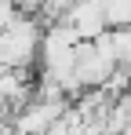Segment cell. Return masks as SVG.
<instances>
[{"label":"cell","instance_id":"cell-5","mask_svg":"<svg viewBox=\"0 0 131 135\" xmlns=\"http://www.w3.org/2000/svg\"><path fill=\"white\" fill-rule=\"evenodd\" d=\"M109 44H113L117 62L131 69V26H128V29H109Z\"/></svg>","mask_w":131,"mask_h":135},{"label":"cell","instance_id":"cell-7","mask_svg":"<svg viewBox=\"0 0 131 135\" xmlns=\"http://www.w3.org/2000/svg\"><path fill=\"white\" fill-rule=\"evenodd\" d=\"M0 135H18V132H15V124H4V128H0Z\"/></svg>","mask_w":131,"mask_h":135},{"label":"cell","instance_id":"cell-4","mask_svg":"<svg viewBox=\"0 0 131 135\" xmlns=\"http://www.w3.org/2000/svg\"><path fill=\"white\" fill-rule=\"evenodd\" d=\"M62 22H69L77 33H80V40H98L102 33H109V22H106V11L95 4V0H77L73 7H69V15H66Z\"/></svg>","mask_w":131,"mask_h":135},{"label":"cell","instance_id":"cell-1","mask_svg":"<svg viewBox=\"0 0 131 135\" xmlns=\"http://www.w3.org/2000/svg\"><path fill=\"white\" fill-rule=\"evenodd\" d=\"M40 44H44L40 18L22 11L18 22L0 29V69H29L40 55Z\"/></svg>","mask_w":131,"mask_h":135},{"label":"cell","instance_id":"cell-3","mask_svg":"<svg viewBox=\"0 0 131 135\" xmlns=\"http://www.w3.org/2000/svg\"><path fill=\"white\" fill-rule=\"evenodd\" d=\"M69 110V99H33L29 106L15 110L11 124L18 135H47Z\"/></svg>","mask_w":131,"mask_h":135},{"label":"cell","instance_id":"cell-2","mask_svg":"<svg viewBox=\"0 0 131 135\" xmlns=\"http://www.w3.org/2000/svg\"><path fill=\"white\" fill-rule=\"evenodd\" d=\"M120 69L113 44H109V33H102L98 40H84L77 47V80L84 91H98L109 84V77Z\"/></svg>","mask_w":131,"mask_h":135},{"label":"cell","instance_id":"cell-8","mask_svg":"<svg viewBox=\"0 0 131 135\" xmlns=\"http://www.w3.org/2000/svg\"><path fill=\"white\" fill-rule=\"evenodd\" d=\"M128 99H131V91H128Z\"/></svg>","mask_w":131,"mask_h":135},{"label":"cell","instance_id":"cell-6","mask_svg":"<svg viewBox=\"0 0 131 135\" xmlns=\"http://www.w3.org/2000/svg\"><path fill=\"white\" fill-rule=\"evenodd\" d=\"M11 117H15V106L0 95V128H4V124H11Z\"/></svg>","mask_w":131,"mask_h":135}]
</instances>
